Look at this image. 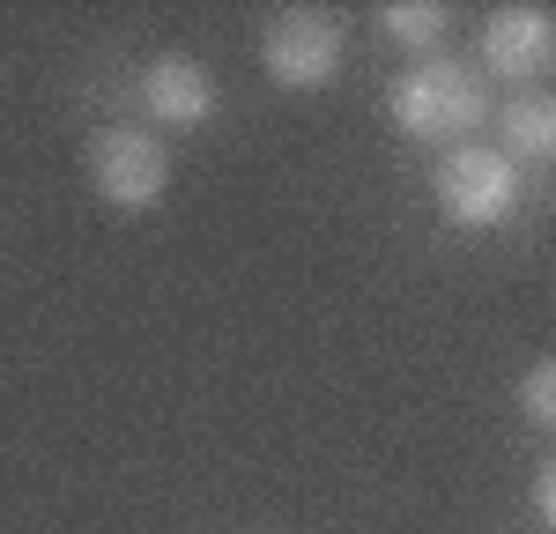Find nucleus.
I'll list each match as a JSON object with an SVG mask.
<instances>
[{
    "instance_id": "nucleus-1",
    "label": "nucleus",
    "mask_w": 556,
    "mask_h": 534,
    "mask_svg": "<svg viewBox=\"0 0 556 534\" xmlns=\"http://www.w3.org/2000/svg\"><path fill=\"white\" fill-rule=\"evenodd\" d=\"M490 119V89H482V67L453 60V52H430L416 60L401 82H393V127L408 141H430V149H460L475 127Z\"/></svg>"
},
{
    "instance_id": "nucleus-2",
    "label": "nucleus",
    "mask_w": 556,
    "mask_h": 534,
    "mask_svg": "<svg viewBox=\"0 0 556 534\" xmlns=\"http://www.w3.org/2000/svg\"><path fill=\"white\" fill-rule=\"evenodd\" d=\"M83 171L104 208L141 216V208H156L172 193V149H164V134H149V127H104V134H89Z\"/></svg>"
},
{
    "instance_id": "nucleus-3",
    "label": "nucleus",
    "mask_w": 556,
    "mask_h": 534,
    "mask_svg": "<svg viewBox=\"0 0 556 534\" xmlns=\"http://www.w3.org/2000/svg\"><path fill=\"white\" fill-rule=\"evenodd\" d=\"M430 193H438L445 223H460V230H490V223H505L519 208V156L460 141V149H445V156H438Z\"/></svg>"
},
{
    "instance_id": "nucleus-4",
    "label": "nucleus",
    "mask_w": 556,
    "mask_h": 534,
    "mask_svg": "<svg viewBox=\"0 0 556 534\" xmlns=\"http://www.w3.org/2000/svg\"><path fill=\"white\" fill-rule=\"evenodd\" d=\"M342 52H349V30L327 8H282L260 30V67H267L275 89H327L342 75Z\"/></svg>"
},
{
    "instance_id": "nucleus-5",
    "label": "nucleus",
    "mask_w": 556,
    "mask_h": 534,
    "mask_svg": "<svg viewBox=\"0 0 556 534\" xmlns=\"http://www.w3.org/2000/svg\"><path fill=\"white\" fill-rule=\"evenodd\" d=\"M475 60H482L490 82L534 89L556 67V15L549 8H497L482 23V38H475Z\"/></svg>"
},
{
    "instance_id": "nucleus-6",
    "label": "nucleus",
    "mask_w": 556,
    "mask_h": 534,
    "mask_svg": "<svg viewBox=\"0 0 556 534\" xmlns=\"http://www.w3.org/2000/svg\"><path fill=\"white\" fill-rule=\"evenodd\" d=\"M215 75L193 60V52H164V60H149L141 67V104H149V119L164 134H193L215 119Z\"/></svg>"
},
{
    "instance_id": "nucleus-7",
    "label": "nucleus",
    "mask_w": 556,
    "mask_h": 534,
    "mask_svg": "<svg viewBox=\"0 0 556 534\" xmlns=\"http://www.w3.org/2000/svg\"><path fill=\"white\" fill-rule=\"evenodd\" d=\"M534 156V164H556V89H519L505 104V156Z\"/></svg>"
},
{
    "instance_id": "nucleus-8",
    "label": "nucleus",
    "mask_w": 556,
    "mask_h": 534,
    "mask_svg": "<svg viewBox=\"0 0 556 534\" xmlns=\"http://www.w3.org/2000/svg\"><path fill=\"white\" fill-rule=\"evenodd\" d=\"M445 23H453V15H445V0H393V8H386L379 15V30L393 44H401V52H438V38H445Z\"/></svg>"
},
{
    "instance_id": "nucleus-9",
    "label": "nucleus",
    "mask_w": 556,
    "mask_h": 534,
    "mask_svg": "<svg viewBox=\"0 0 556 534\" xmlns=\"http://www.w3.org/2000/svg\"><path fill=\"white\" fill-rule=\"evenodd\" d=\"M519 416H527L534 431H556V356H542V364L519 371Z\"/></svg>"
},
{
    "instance_id": "nucleus-10",
    "label": "nucleus",
    "mask_w": 556,
    "mask_h": 534,
    "mask_svg": "<svg viewBox=\"0 0 556 534\" xmlns=\"http://www.w3.org/2000/svg\"><path fill=\"white\" fill-rule=\"evenodd\" d=\"M534 512H542V527H556V460L534 475Z\"/></svg>"
}]
</instances>
